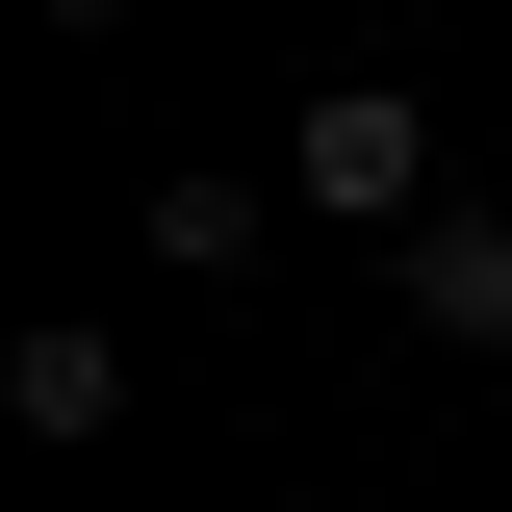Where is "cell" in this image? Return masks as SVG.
Here are the masks:
<instances>
[{"instance_id": "obj_5", "label": "cell", "mask_w": 512, "mask_h": 512, "mask_svg": "<svg viewBox=\"0 0 512 512\" xmlns=\"http://www.w3.org/2000/svg\"><path fill=\"white\" fill-rule=\"evenodd\" d=\"M52 26H128V0H52Z\"/></svg>"}, {"instance_id": "obj_4", "label": "cell", "mask_w": 512, "mask_h": 512, "mask_svg": "<svg viewBox=\"0 0 512 512\" xmlns=\"http://www.w3.org/2000/svg\"><path fill=\"white\" fill-rule=\"evenodd\" d=\"M256 205H282V180H154V282H231V256H256Z\"/></svg>"}, {"instance_id": "obj_1", "label": "cell", "mask_w": 512, "mask_h": 512, "mask_svg": "<svg viewBox=\"0 0 512 512\" xmlns=\"http://www.w3.org/2000/svg\"><path fill=\"white\" fill-rule=\"evenodd\" d=\"M282 205H333V231H436V103H410V77H333V103L282 128Z\"/></svg>"}, {"instance_id": "obj_2", "label": "cell", "mask_w": 512, "mask_h": 512, "mask_svg": "<svg viewBox=\"0 0 512 512\" xmlns=\"http://www.w3.org/2000/svg\"><path fill=\"white\" fill-rule=\"evenodd\" d=\"M410 333L512 359V205H436V231H410Z\"/></svg>"}, {"instance_id": "obj_3", "label": "cell", "mask_w": 512, "mask_h": 512, "mask_svg": "<svg viewBox=\"0 0 512 512\" xmlns=\"http://www.w3.org/2000/svg\"><path fill=\"white\" fill-rule=\"evenodd\" d=\"M0 410H26V436H103V410H128V333H77V308H52L26 359H0Z\"/></svg>"}]
</instances>
